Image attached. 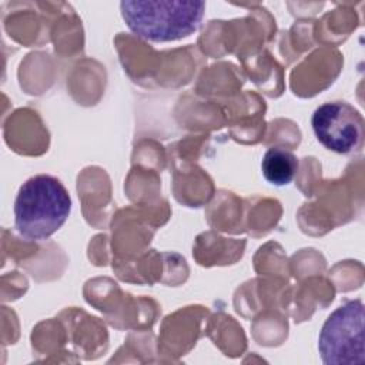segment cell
I'll use <instances>...</instances> for the list:
<instances>
[{"label":"cell","mask_w":365,"mask_h":365,"mask_svg":"<svg viewBox=\"0 0 365 365\" xmlns=\"http://www.w3.org/2000/svg\"><path fill=\"white\" fill-rule=\"evenodd\" d=\"M311 125L317 140L329 151L351 154L362 147V115L345 101H328L317 107Z\"/></svg>","instance_id":"277c9868"},{"label":"cell","mask_w":365,"mask_h":365,"mask_svg":"<svg viewBox=\"0 0 365 365\" xmlns=\"http://www.w3.org/2000/svg\"><path fill=\"white\" fill-rule=\"evenodd\" d=\"M71 211V198L63 182L47 174L26 180L14 200V227L20 237L43 241L57 232Z\"/></svg>","instance_id":"6da1fadb"},{"label":"cell","mask_w":365,"mask_h":365,"mask_svg":"<svg viewBox=\"0 0 365 365\" xmlns=\"http://www.w3.org/2000/svg\"><path fill=\"white\" fill-rule=\"evenodd\" d=\"M299 168L295 154L284 147H271L265 151L261 161L264 178L277 187L289 184Z\"/></svg>","instance_id":"5b68a950"},{"label":"cell","mask_w":365,"mask_h":365,"mask_svg":"<svg viewBox=\"0 0 365 365\" xmlns=\"http://www.w3.org/2000/svg\"><path fill=\"white\" fill-rule=\"evenodd\" d=\"M121 17L137 37L153 41H177L195 33L205 11L200 0H123Z\"/></svg>","instance_id":"7a4b0ae2"},{"label":"cell","mask_w":365,"mask_h":365,"mask_svg":"<svg viewBox=\"0 0 365 365\" xmlns=\"http://www.w3.org/2000/svg\"><path fill=\"white\" fill-rule=\"evenodd\" d=\"M318 351L325 365L365 364L362 299L346 301L331 312L321 328Z\"/></svg>","instance_id":"3957f363"}]
</instances>
